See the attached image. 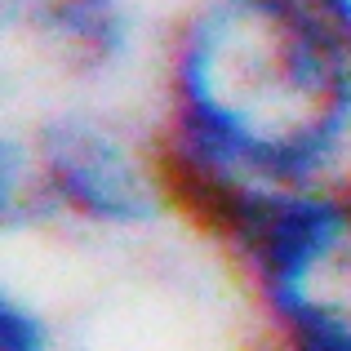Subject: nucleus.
<instances>
[{"label":"nucleus","mask_w":351,"mask_h":351,"mask_svg":"<svg viewBox=\"0 0 351 351\" xmlns=\"http://www.w3.org/2000/svg\"><path fill=\"white\" fill-rule=\"evenodd\" d=\"M0 351H62L53 311L14 280L0 289Z\"/></svg>","instance_id":"20e7f679"},{"label":"nucleus","mask_w":351,"mask_h":351,"mask_svg":"<svg viewBox=\"0 0 351 351\" xmlns=\"http://www.w3.org/2000/svg\"><path fill=\"white\" fill-rule=\"evenodd\" d=\"M311 5H316L320 14H325L329 23H334L338 32H343L347 40H351V0H311Z\"/></svg>","instance_id":"39448f33"},{"label":"nucleus","mask_w":351,"mask_h":351,"mask_svg":"<svg viewBox=\"0 0 351 351\" xmlns=\"http://www.w3.org/2000/svg\"><path fill=\"white\" fill-rule=\"evenodd\" d=\"M0 36L49 80V94L112 98L129 80H147L160 23L147 0H0Z\"/></svg>","instance_id":"7ed1b4c3"},{"label":"nucleus","mask_w":351,"mask_h":351,"mask_svg":"<svg viewBox=\"0 0 351 351\" xmlns=\"http://www.w3.org/2000/svg\"><path fill=\"white\" fill-rule=\"evenodd\" d=\"M178 223L147 112L49 94L0 129V227L9 236L147 240Z\"/></svg>","instance_id":"f03ea898"},{"label":"nucleus","mask_w":351,"mask_h":351,"mask_svg":"<svg viewBox=\"0 0 351 351\" xmlns=\"http://www.w3.org/2000/svg\"><path fill=\"white\" fill-rule=\"evenodd\" d=\"M143 85L191 232L249 196L351 182V40L311 0H182Z\"/></svg>","instance_id":"f257e3e1"}]
</instances>
